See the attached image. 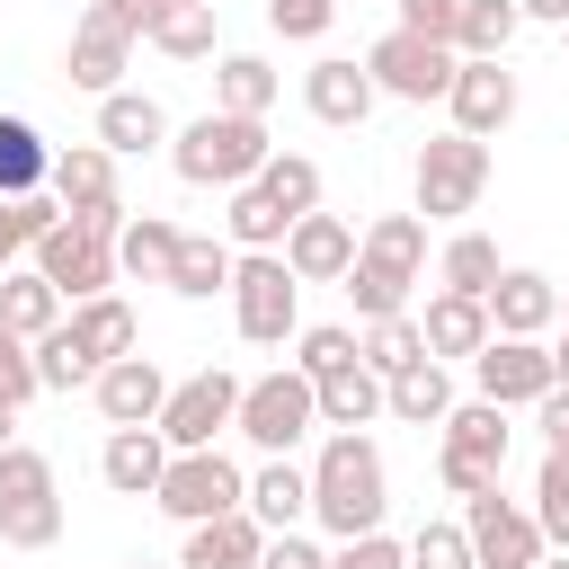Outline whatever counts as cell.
<instances>
[{"label":"cell","mask_w":569,"mask_h":569,"mask_svg":"<svg viewBox=\"0 0 569 569\" xmlns=\"http://www.w3.org/2000/svg\"><path fill=\"white\" fill-rule=\"evenodd\" d=\"M36 373H44V391H80V382H98V356L71 338V320L62 329H44L36 338Z\"/></svg>","instance_id":"60d3db41"},{"label":"cell","mask_w":569,"mask_h":569,"mask_svg":"<svg viewBox=\"0 0 569 569\" xmlns=\"http://www.w3.org/2000/svg\"><path fill=\"white\" fill-rule=\"evenodd\" d=\"M542 569H569V551H542Z\"/></svg>","instance_id":"6f0895ef"},{"label":"cell","mask_w":569,"mask_h":569,"mask_svg":"<svg viewBox=\"0 0 569 569\" xmlns=\"http://www.w3.org/2000/svg\"><path fill=\"white\" fill-rule=\"evenodd\" d=\"M365 347H356V329H338V320H320V329H302L293 338V373H311V382H329V373H347Z\"/></svg>","instance_id":"7bdbcfd3"},{"label":"cell","mask_w":569,"mask_h":569,"mask_svg":"<svg viewBox=\"0 0 569 569\" xmlns=\"http://www.w3.org/2000/svg\"><path fill=\"white\" fill-rule=\"evenodd\" d=\"M418 276H427V213H373L365 240H356V267H347L356 320L409 311V284H418Z\"/></svg>","instance_id":"7a4b0ae2"},{"label":"cell","mask_w":569,"mask_h":569,"mask_svg":"<svg viewBox=\"0 0 569 569\" xmlns=\"http://www.w3.org/2000/svg\"><path fill=\"white\" fill-rule=\"evenodd\" d=\"M329 569H409V542H391V533H356V542L329 551Z\"/></svg>","instance_id":"c3c4849f"},{"label":"cell","mask_w":569,"mask_h":569,"mask_svg":"<svg viewBox=\"0 0 569 569\" xmlns=\"http://www.w3.org/2000/svg\"><path fill=\"white\" fill-rule=\"evenodd\" d=\"M124 569H160V560H124Z\"/></svg>","instance_id":"91938a15"},{"label":"cell","mask_w":569,"mask_h":569,"mask_svg":"<svg viewBox=\"0 0 569 569\" xmlns=\"http://www.w3.org/2000/svg\"><path fill=\"white\" fill-rule=\"evenodd\" d=\"M133 27L107 9V0H89L80 9V27H71V44H62V80L71 89H89V98H116L124 89V71H133Z\"/></svg>","instance_id":"7c38bea8"},{"label":"cell","mask_w":569,"mask_h":569,"mask_svg":"<svg viewBox=\"0 0 569 569\" xmlns=\"http://www.w3.org/2000/svg\"><path fill=\"white\" fill-rule=\"evenodd\" d=\"M231 320H240L249 347H284V338H302V276L284 267V249H240Z\"/></svg>","instance_id":"277c9868"},{"label":"cell","mask_w":569,"mask_h":569,"mask_svg":"<svg viewBox=\"0 0 569 569\" xmlns=\"http://www.w3.org/2000/svg\"><path fill=\"white\" fill-rule=\"evenodd\" d=\"M551 365H560V391H569V338H560V347H551Z\"/></svg>","instance_id":"9f6ffc18"},{"label":"cell","mask_w":569,"mask_h":569,"mask_svg":"<svg viewBox=\"0 0 569 569\" xmlns=\"http://www.w3.org/2000/svg\"><path fill=\"white\" fill-rule=\"evenodd\" d=\"M311 427H320V382H311V373L276 365V373H258V382L240 391V436H249L258 453H293Z\"/></svg>","instance_id":"ba28073f"},{"label":"cell","mask_w":569,"mask_h":569,"mask_svg":"<svg viewBox=\"0 0 569 569\" xmlns=\"http://www.w3.org/2000/svg\"><path fill=\"white\" fill-rule=\"evenodd\" d=\"M525 18H542V27H569V0H516Z\"/></svg>","instance_id":"db71d44e"},{"label":"cell","mask_w":569,"mask_h":569,"mask_svg":"<svg viewBox=\"0 0 569 569\" xmlns=\"http://www.w3.org/2000/svg\"><path fill=\"white\" fill-rule=\"evenodd\" d=\"M382 418H400V427H445V418H453V373H445L436 356H427V365H409V373H391Z\"/></svg>","instance_id":"f1b7e54d"},{"label":"cell","mask_w":569,"mask_h":569,"mask_svg":"<svg viewBox=\"0 0 569 569\" xmlns=\"http://www.w3.org/2000/svg\"><path fill=\"white\" fill-rule=\"evenodd\" d=\"M507 267H498V240L489 231H453L445 249H436V284L445 293H471V302H489V284H498Z\"/></svg>","instance_id":"d6a6232c"},{"label":"cell","mask_w":569,"mask_h":569,"mask_svg":"<svg viewBox=\"0 0 569 569\" xmlns=\"http://www.w3.org/2000/svg\"><path fill=\"white\" fill-rule=\"evenodd\" d=\"M382 391H391V382L356 356L347 373H329V382H320V427H329V436H365V427L382 418Z\"/></svg>","instance_id":"4316f807"},{"label":"cell","mask_w":569,"mask_h":569,"mask_svg":"<svg viewBox=\"0 0 569 569\" xmlns=\"http://www.w3.org/2000/svg\"><path fill=\"white\" fill-rule=\"evenodd\" d=\"M356 347H365V365L391 382V373H409V365H427V329L409 320V311H391V320H365L356 329Z\"/></svg>","instance_id":"8d00e7d4"},{"label":"cell","mask_w":569,"mask_h":569,"mask_svg":"<svg viewBox=\"0 0 569 569\" xmlns=\"http://www.w3.org/2000/svg\"><path fill=\"white\" fill-rule=\"evenodd\" d=\"M276 89H284V80H276L267 53H222V62H213V107H222V116H267Z\"/></svg>","instance_id":"4dcf8cb0"},{"label":"cell","mask_w":569,"mask_h":569,"mask_svg":"<svg viewBox=\"0 0 569 569\" xmlns=\"http://www.w3.org/2000/svg\"><path fill=\"white\" fill-rule=\"evenodd\" d=\"M471 391L498 400V409H533V400L560 391V365H551L542 338H489V347L471 356Z\"/></svg>","instance_id":"4fadbf2b"},{"label":"cell","mask_w":569,"mask_h":569,"mask_svg":"<svg viewBox=\"0 0 569 569\" xmlns=\"http://www.w3.org/2000/svg\"><path fill=\"white\" fill-rule=\"evenodd\" d=\"M373 98H382V89H373V71H365V62H347V53H320V62L302 71V107H311L320 124H338V133H347V124H365V116H373Z\"/></svg>","instance_id":"ac0fdd59"},{"label":"cell","mask_w":569,"mask_h":569,"mask_svg":"<svg viewBox=\"0 0 569 569\" xmlns=\"http://www.w3.org/2000/svg\"><path fill=\"white\" fill-rule=\"evenodd\" d=\"M107 9H116V18L133 27V36H151V27H160V18L178 9V0H107Z\"/></svg>","instance_id":"f5cc1de1"},{"label":"cell","mask_w":569,"mask_h":569,"mask_svg":"<svg viewBox=\"0 0 569 569\" xmlns=\"http://www.w3.org/2000/svg\"><path fill=\"white\" fill-rule=\"evenodd\" d=\"M445 107H453V133H471V142H498V133L516 124L525 89H516V71H507V62H462Z\"/></svg>","instance_id":"9a60e30c"},{"label":"cell","mask_w":569,"mask_h":569,"mask_svg":"<svg viewBox=\"0 0 569 569\" xmlns=\"http://www.w3.org/2000/svg\"><path fill=\"white\" fill-rule=\"evenodd\" d=\"M53 187V151L27 116H0V196H44Z\"/></svg>","instance_id":"e575fe53"},{"label":"cell","mask_w":569,"mask_h":569,"mask_svg":"<svg viewBox=\"0 0 569 569\" xmlns=\"http://www.w3.org/2000/svg\"><path fill=\"white\" fill-rule=\"evenodd\" d=\"M71 311H62V293L36 276V267H9L0 276V329H18V338H44V329H62Z\"/></svg>","instance_id":"836d02e7"},{"label":"cell","mask_w":569,"mask_h":569,"mask_svg":"<svg viewBox=\"0 0 569 569\" xmlns=\"http://www.w3.org/2000/svg\"><path fill=\"white\" fill-rule=\"evenodd\" d=\"M258 569H329V551H320L311 533H267V551H258Z\"/></svg>","instance_id":"f907efd6"},{"label":"cell","mask_w":569,"mask_h":569,"mask_svg":"<svg viewBox=\"0 0 569 569\" xmlns=\"http://www.w3.org/2000/svg\"><path fill=\"white\" fill-rule=\"evenodd\" d=\"M276 160V142H267V116H222V107H204L196 124H178V142H169V169L187 178V187H249L258 169Z\"/></svg>","instance_id":"3957f363"},{"label":"cell","mask_w":569,"mask_h":569,"mask_svg":"<svg viewBox=\"0 0 569 569\" xmlns=\"http://www.w3.org/2000/svg\"><path fill=\"white\" fill-rule=\"evenodd\" d=\"M418 213L427 222H453V213H471L480 196H489V142H471V133H436V142H418Z\"/></svg>","instance_id":"8992f818"},{"label":"cell","mask_w":569,"mask_h":569,"mask_svg":"<svg viewBox=\"0 0 569 569\" xmlns=\"http://www.w3.org/2000/svg\"><path fill=\"white\" fill-rule=\"evenodd\" d=\"M89 142H107L116 160H142V151H169L178 133H169V107L151 89H116V98H98V133Z\"/></svg>","instance_id":"d6986e66"},{"label":"cell","mask_w":569,"mask_h":569,"mask_svg":"<svg viewBox=\"0 0 569 569\" xmlns=\"http://www.w3.org/2000/svg\"><path fill=\"white\" fill-rule=\"evenodd\" d=\"M391 9L409 36H436V44H453V27H462V0H391Z\"/></svg>","instance_id":"681fc988"},{"label":"cell","mask_w":569,"mask_h":569,"mask_svg":"<svg viewBox=\"0 0 569 569\" xmlns=\"http://www.w3.org/2000/svg\"><path fill=\"white\" fill-rule=\"evenodd\" d=\"M231 276H240V249L213 240V231H187L178 240V267H169V293L178 302H213V293H231Z\"/></svg>","instance_id":"484cf974"},{"label":"cell","mask_w":569,"mask_h":569,"mask_svg":"<svg viewBox=\"0 0 569 569\" xmlns=\"http://www.w3.org/2000/svg\"><path fill=\"white\" fill-rule=\"evenodd\" d=\"M62 533V489H44V498H9L0 507V542L9 551H44Z\"/></svg>","instance_id":"b9f144b4"},{"label":"cell","mask_w":569,"mask_h":569,"mask_svg":"<svg viewBox=\"0 0 569 569\" xmlns=\"http://www.w3.org/2000/svg\"><path fill=\"white\" fill-rule=\"evenodd\" d=\"M36 276L62 293V302H98V293H116V231H89V222H53L44 240H36Z\"/></svg>","instance_id":"9c48e42d"},{"label":"cell","mask_w":569,"mask_h":569,"mask_svg":"<svg viewBox=\"0 0 569 569\" xmlns=\"http://www.w3.org/2000/svg\"><path fill=\"white\" fill-rule=\"evenodd\" d=\"M71 338L98 356V373L116 365V356H133L142 347V320H133V302L124 293H98V302H71Z\"/></svg>","instance_id":"83f0119b"},{"label":"cell","mask_w":569,"mask_h":569,"mask_svg":"<svg viewBox=\"0 0 569 569\" xmlns=\"http://www.w3.org/2000/svg\"><path fill=\"white\" fill-rule=\"evenodd\" d=\"M240 373L231 365H204V373H187L178 391H169V409H160V436H169V453H213L231 427H240Z\"/></svg>","instance_id":"52a82bcc"},{"label":"cell","mask_w":569,"mask_h":569,"mask_svg":"<svg viewBox=\"0 0 569 569\" xmlns=\"http://www.w3.org/2000/svg\"><path fill=\"white\" fill-rule=\"evenodd\" d=\"M53 222H62V204H53V196H0V276H9V267H18Z\"/></svg>","instance_id":"f35d334b"},{"label":"cell","mask_w":569,"mask_h":569,"mask_svg":"<svg viewBox=\"0 0 569 569\" xmlns=\"http://www.w3.org/2000/svg\"><path fill=\"white\" fill-rule=\"evenodd\" d=\"M44 196H53L71 222H89V231H124V222H133L124 196H116V151H107V142H62Z\"/></svg>","instance_id":"8fae6325"},{"label":"cell","mask_w":569,"mask_h":569,"mask_svg":"<svg viewBox=\"0 0 569 569\" xmlns=\"http://www.w3.org/2000/svg\"><path fill=\"white\" fill-rule=\"evenodd\" d=\"M98 480H107L116 498H160V480H169V436H160V427H107Z\"/></svg>","instance_id":"44dd1931"},{"label":"cell","mask_w":569,"mask_h":569,"mask_svg":"<svg viewBox=\"0 0 569 569\" xmlns=\"http://www.w3.org/2000/svg\"><path fill=\"white\" fill-rule=\"evenodd\" d=\"M329 18H338V0H267V27H276L284 44H320Z\"/></svg>","instance_id":"7dc6e473"},{"label":"cell","mask_w":569,"mask_h":569,"mask_svg":"<svg viewBox=\"0 0 569 569\" xmlns=\"http://www.w3.org/2000/svg\"><path fill=\"white\" fill-rule=\"evenodd\" d=\"M418 329H427V356L436 365H471L498 329H489V302H471V293H427V311H418Z\"/></svg>","instance_id":"603a6c76"},{"label":"cell","mask_w":569,"mask_h":569,"mask_svg":"<svg viewBox=\"0 0 569 569\" xmlns=\"http://www.w3.org/2000/svg\"><path fill=\"white\" fill-rule=\"evenodd\" d=\"M409 569H480V560H471V533H462V516H436V525H418V533H409Z\"/></svg>","instance_id":"f6af8a7d"},{"label":"cell","mask_w":569,"mask_h":569,"mask_svg":"<svg viewBox=\"0 0 569 569\" xmlns=\"http://www.w3.org/2000/svg\"><path fill=\"white\" fill-rule=\"evenodd\" d=\"M258 187H267L293 222H302V213H320V160H311V151H276V160L258 169Z\"/></svg>","instance_id":"ab89813d"},{"label":"cell","mask_w":569,"mask_h":569,"mask_svg":"<svg viewBox=\"0 0 569 569\" xmlns=\"http://www.w3.org/2000/svg\"><path fill=\"white\" fill-rule=\"evenodd\" d=\"M36 391H44V373H36V338L0 329V400H9V409H27Z\"/></svg>","instance_id":"bcb514c9"},{"label":"cell","mask_w":569,"mask_h":569,"mask_svg":"<svg viewBox=\"0 0 569 569\" xmlns=\"http://www.w3.org/2000/svg\"><path fill=\"white\" fill-rule=\"evenodd\" d=\"M160 516H178V525H213V516H240L249 507V471L213 445V453H169V480H160V498H151Z\"/></svg>","instance_id":"30bf717a"},{"label":"cell","mask_w":569,"mask_h":569,"mask_svg":"<svg viewBox=\"0 0 569 569\" xmlns=\"http://www.w3.org/2000/svg\"><path fill=\"white\" fill-rule=\"evenodd\" d=\"M284 231H293V213H284L258 178L222 196V240H231V249H284Z\"/></svg>","instance_id":"f546056e"},{"label":"cell","mask_w":569,"mask_h":569,"mask_svg":"<svg viewBox=\"0 0 569 569\" xmlns=\"http://www.w3.org/2000/svg\"><path fill=\"white\" fill-rule=\"evenodd\" d=\"M89 391H98V418H107V427H160V409H169L178 382H169L151 356H116Z\"/></svg>","instance_id":"2e32d148"},{"label":"cell","mask_w":569,"mask_h":569,"mask_svg":"<svg viewBox=\"0 0 569 569\" xmlns=\"http://www.w3.org/2000/svg\"><path fill=\"white\" fill-rule=\"evenodd\" d=\"M365 71H373V89H382V98H400V107H445V98H453L462 53H453V44H436V36L391 27V36H373Z\"/></svg>","instance_id":"5b68a950"},{"label":"cell","mask_w":569,"mask_h":569,"mask_svg":"<svg viewBox=\"0 0 569 569\" xmlns=\"http://www.w3.org/2000/svg\"><path fill=\"white\" fill-rule=\"evenodd\" d=\"M356 222L347 213H302L293 231H284V267L302 276V284H347V267H356Z\"/></svg>","instance_id":"e0dca14e"},{"label":"cell","mask_w":569,"mask_h":569,"mask_svg":"<svg viewBox=\"0 0 569 569\" xmlns=\"http://www.w3.org/2000/svg\"><path fill=\"white\" fill-rule=\"evenodd\" d=\"M560 44H569V27H560Z\"/></svg>","instance_id":"94428289"},{"label":"cell","mask_w":569,"mask_h":569,"mask_svg":"<svg viewBox=\"0 0 569 569\" xmlns=\"http://www.w3.org/2000/svg\"><path fill=\"white\" fill-rule=\"evenodd\" d=\"M533 525H542L551 551H569V453H542V471H533Z\"/></svg>","instance_id":"ee69618b"},{"label":"cell","mask_w":569,"mask_h":569,"mask_svg":"<svg viewBox=\"0 0 569 569\" xmlns=\"http://www.w3.org/2000/svg\"><path fill=\"white\" fill-rule=\"evenodd\" d=\"M560 320V284L542 276V267H507L498 284H489V329L498 338H542Z\"/></svg>","instance_id":"7402d4cb"},{"label":"cell","mask_w":569,"mask_h":569,"mask_svg":"<svg viewBox=\"0 0 569 569\" xmlns=\"http://www.w3.org/2000/svg\"><path fill=\"white\" fill-rule=\"evenodd\" d=\"M9 427H18V409H9V400H0V453H9V445H18V436H9Z\"/></svg>","instance_id":"11a10c76"},{"label":"cell","mask_w":569,"mask_h":569,"mask_svg":"<svg viewBox=\"0 0 569 569\" xmlns=\"http://www.w3.org/2000/svg\"><path fill=\"white\" fill-rule=\"evenodd\" d=\"M142 44H151V53H169V62H213V0H178Z\"/></svg>","instance_id":"74e56055"},{"label":"cell","mask_w":569,"mask_h":569,"mask_svg":"<svg viewBox=\"0 0 569 569\" xmlns=\"http://www.w3.org/2000/svg\"><path fill=\"white\" fill-rule=\"evenodd\" d=\"M382 507H391L382 445L373 436H329L320 462H311V525L329 542H356V533H382Z\"/></svg>","instance_id":"6da1fadb"},{"label":"cell","mask_w":569,"mask_h":569,"mask_svg":"<svg viewBox=\"0 0 569 569\" xmlns=\"http://www.w3.org/2000/svg\"><path fill=\"white\" fill-rule=\"evenodd\" d=\"M516 27H525V9H516V0H462V27H453V53H462V62H507V44H516Z\"/></svg>","instance_id":"d590c367"},{"label":"cell","mask_w":569,"mask_h":569,"mask_svg":"<svg viewBox=\"0 0 569 569\" xmlns=\"http://www.w3.org/2000/svg\"><path fill=\"white\" fill-rule=\"evenodd\" d=\"M258 551H267V525L240 507V516L187 525V551H178V569H258Z\"/></svg>","instance_id":"d4e9b609"},{"label":"cell","mask_w":569,"mask_h":569,"mask_svg":"<svg viewBox=\"0 0 569 569\" xmlns=\"http://www.w3.org/2000/svg\"><path fill=\"white\" fill-rule=\"evenodd\" d=\"M560 329H569V293H560Z\"/></svg>","instance_id":"680465c9"},{"label":"cell","mask_w":569,"mask_h":569,"mask_svg":"<svg viewBox=\"0 0 569 569\" xmlns=\"http://www.w3.org/2000/svg\"><path fill=\"white\" fill-rule=\"evenodd\" d=\"M507 436H516V427H507V409L471 391V400H453L436 462H471V471H489V480H498V471H507Z\"/></svg>","instance_id":"ffe728a7"},{"label":"cell","mask_w":569,"mask_h":569,"mask_svg":"<svg viewBox=\"0 0 569 569\" xmlns=\"http://www.w3.org/2000/svg\"><path fill=\"white\" fill-rule=\"evenodd\" d=\"M249 516H258L267 533H302V525H311V471H302L293 453H267V462L249 471Z\"/></svg>","instance_id":"cb8c5ba5"},{"label":"cell","mask_w":569,"mask_h":569,"mask_svg":"<svg viewBox=\"0 0 569 569\" xmlns=\"http://www.w3.org/2000/svg\"><path fill=\"white\" fill-rule=\"evenodd\" d=\"M533 427H542V453H569V391L533 400Z\"/></svg>","instance_id":"816d5d0a"},{"label":"cell","mask_w":569,"mask_h":569,"mask_svg":"<svg viewBox=\"0 0 569 569\" xmlns=\"http://www.w3.org/2000/svg\"><path fill=\"white\" fill-rule=\"evenodd\" d=\"M178 222H160V213H133L124 231H116V267L124 276H142V284H169V267H178Z\"/></svg>","instance_id":"1f68e13d"},{"label":"cell","mask_w":569,"mask_h":569,"mask_svg":"<svg viewBox=\"0 0 569 569\" xmlns=\"http://www.w3.org/2000/svg\"><path fill=\"white\" fill-rule=\"evenodd\" d=\"M462 533H471V560L480 569H542V525H533V507H516L507 489H489V498H462Z\"/></svg>","instance_id":"5bb4252c"}]
</instances>
